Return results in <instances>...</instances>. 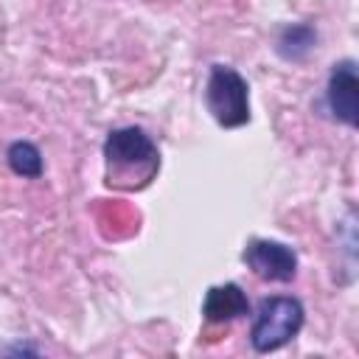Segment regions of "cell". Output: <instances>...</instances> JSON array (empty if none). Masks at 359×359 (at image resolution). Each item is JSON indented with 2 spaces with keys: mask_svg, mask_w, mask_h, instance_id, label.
I'll use <instances>...</instances> for the list:
<instances>
[{
  "mask_svg": "<svg viewBox=\"0 0 359 359\" xmlns=\"http://www.w3.org/2000/svg\"><path fill=\"white\" fill-rule=\"evenodd\" d=\"M303 320H306V311H303V303L297 297H289V294L264 297L255 309V317H252L250 342L258 353L278 351L300 334Z\"/></svg>",
  "mask_w": 359,
  "mask_h": 359,
  "instance_id": "2",
  "label": "cell"
},
{
  "mask_svg": "<svg viewBox=\"0 0 359 359\" xmlns=\"http://www.w3.org/2000/svg\"><path fill=\"white\" fill-rule=\"evenodd\" d=\"M205 104L213 121L224 129L244 126L250 121V87L247 79L230 65H213L205 87Z\"/></svg>",
  "mask_w": 359,
  "mask_h": 359,
  "instance_id": "3",
  "label": "cell"
},
{
  "mask_svg": "<svg viewBox=\"0 0 359 359\" xmlns=\"http://www.w3.org/2000/svg\"><path fill=\"white\" fill-rule=\"evenodd\" d=\"M314 42H317L314 28L306 25V22H294V25H286V28L280 31L275 48H278V53H280L283 59H289V62H300V59L314 48Z\"/></svg>",
  "mask_w": 359,
  "mask_h": 359,
  "instance_id": "7",
  "label": "cell"
},
{
  "mask_svg": "<svg viewBox=\"0 0 359 359\" xmlns=\"http://www.w3.org/2000/svg\"><path fill=\"white\" fill-rule=\"evenodd\" d=\"M107 157V185L112 188H143L160 168V151L154 140L137 129H115L104 143Z\"/></svg>",
  "mask_w": 359,
  "mask_h": 359,
  "instance_id": "1",
  "label": "cell"
},
{
  "mask_svg": "<svg viewBox=\"0 0 359 359\" xmlns=\"http://www.w3.org/2000/svg\"><path fill=\"white\" fill-rule=\"evenodd\" d=\"M328 107L337 121L356 126L359 121V76H356V62L342 59L334 65L328 76Z\"/></svg>",
  "mask_w": 359,
  "mask_h": 359,
  "instance_id": "5",
  "label": "cell"
},
{
  "mask_svg": "<svg viewBox=\"0 0 359 359\" xmlns=\"http://www.w3.org/2000/svg\"><path fill=\"white\" fill-rule=\"evenodd\" d=\"M241 261L261 280L289 283L297 275V252L289 244H280V241H272V238H252L244 247Z\"/></svg>",
  "mask_w": 359,
  "mask_h": 359,
  "instance_id": "4",
  "label": "cell"
},
{
  "mask_svg": "<svg viewBox=\"0 0 359 359\" xmlns=\"http://www.w3.org/2000/svg\"><path fill=\"white\" fill-rule=\"evenodd\" d=\"M6 160L17 177H25V180L42 177V154L31 140H14L6 151Z\"/></svg>",
  "mask_w": 359,
  "mask_h": 359,
  "instance_id": "8",
  "label": "cell"
},
{
  "mask_svg": "<svg viewBox=\"0 0 359 359\" xmlns=\"http://www.w3.org/2000/svg\"><path fill=\"white\" fill-rule=\"evenodd\" d=\"M247 314H250V300L238 283H222V286L208 289L205 303H202V317L208 323L224 325V323H233Z\"/></svg>",
  "mask_w": 359,
  "mask_h": 359,
  "instance_id": "6",
  "label": "cell"
}]
</instances>
